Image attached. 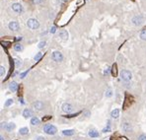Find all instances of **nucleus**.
Returning a JSON list of instances; mask_svg holds the SVG:
<instances>
[{"instance_id":"f8f14e48","label":"nucleus","mask_w":146,"mask_h":140,"mask_svg":"<svg viewBox=\"0 0 146 140\" xmlns=\"http://www.w3.org/2000/svg\"><path fill=\"white\" fill-rule=\"evenodd\" d=\"M30 123L33 126H38V125L41 124V119H39V117H37V116H33L31 118V121H30Z\"/></svg>"},{"instance_id":"4be33fe9","label":"nucleus","mask_w":146,"mask_h":140,"mask_svg":"<svg viewBox=\"0 0 146 140\" xmlns=\"http://www.w3.org/2000/svg\"><path fill=\"white\" fill-rule=\"evenodd\" d=\"M14 49L16 50V51H18V52H20V51H21L22 49H23V45L21 44V43H16L15 45H14Z\"/></svg>"},{"instance_id":"4c0bfd02","label":"nucleus","mask_w":146,"mask_h":140,"mask_svg":"<svg viewBox=\"0 0 146 140\" xmlns=\"http://www.w3.org/2000/svg\"><path fill=\"white\" fill-rule=\"evenodd\" d=\"M0 140H5V137L3 135H0Z\"/></svg>"},{"instance_id":"bb28decb","label":"nucleus","mask_w":146,"mask_h":140,"mask_svg":"<svg viewBox=\"0 0 146 140\" xmlns=\"http://www.w3.org/2000/svg\"><path fill=\"white\" fill-rule=\"evenodd\" d=\"M112 74L114 76H117V65L114 64L112 65Z\"/></svg>"},{"instance_id":"473e14b6","label":"nucleus","mask_w":146,"mask_h":140,"mask_svg":"<svg viewBox=\"0 0 146 140\" xmlns=\"http://www.w3.org/2000/svg\"><path fill=\"white\" fill-rule=\"evenodd\" d=\"M80 112H77V114H72V115H69V116H64L65 117H67V118H70V117H74V116H76L77 115H79Z\"/></svg>"},{"instance_id":"c756f323","label":"nucleus","mask_w":146,"mask_h":140,"mask_svg":"<svg viewBox=\"0 0 146 140\" xmlns=\"http://www.w3.org/2000/svg\"><path fill=\"white\" fill-rule=\"evenodd\" d=\"M45 44H46V43L44 41V42H39V48H44L45 46Z\"/></svg>"},{"instance_id":"6ab92c4d","label":"nucleus","mask_w":146,"mask_h":140,"mask_svg":"<svg viewBox=\"0 0 146 140\" xmlns=\"http://www.w3.org/2000/svg\"><path fill=\"white\" fill-rule=\"evenodd\" d=\"M16 128V124L14 123V122H8V124H7V127H6V131L7 132H11V131H13Z\"/></svg>"},{"instance_id":"f704fd0d","label":"nucleus","mask_w":146,"mask_h":140,"mask_svg":"<svg viewBox=\"0 0 146 140\" xmlns=\"http://www.w3.org/2000/svg\"><path fill=\"white\" fill-rule=\"evenodd\" d=\"M28 74V71H26V72H24V73H22V74L21 75H20V76H21V78H24L26 75H27Z\"/></svg>"},{"instance_id":"4468645a","label":"nucleus","mask_w":146,"mask_h":140,"mask_svg":"<svg viewBox=\"0 0 146 140\" xmlns=\"http://www.w3.org/2000/svg\"><path fill=\"white\" fill-rule=\"evenodd\" d=\"M142 21H143V19H142L141 16H136V17H133V18H132V23H133L135 26L141 25V24H142Z\"/></svg>"},{"instance_id":"0eeeda50","label":"nucleus","mask_w":146,"mask_h":140,"mask_svg":"<svg viewBox=\"0 0 146 140\" xmlns=\"http://www.w3.org/2000/svg\"><path fill=\"white\" fill-rule=\"evenodd\" d=\"M51 58L52 60H54L56 62H60L63 60V55L60 51H54L51 54Z\"/></svg>"},{"instance_id":"9d476101","label":"nucleus","mask_w":146,"mask_h":140,"mask_svg":"<svg viewBox=\"0 0 146 140\" xmlns=\"http://www.w3.org/2000/svg\"><path fill=\"white\" fill-rule=\"evenodd\" d=\"M12 9H13V11H15L16 13H18V14L22 13V11H23V7H22V5L20 4V3H15V4H13V5H12Z\"/></svg>"},{"instance_id":"f03ea898","label":"nucleus","mask_w":146,"mask_h":140,"mask_svg":"<svg viewBox=\"0 0 146 140\" xmlns=\"http://www.w3.org/2000/svg\"><path fill=\"white\" fill-rule=\"evenodd\" d=\"M121 79L122 80L123 82H129L130 80L132 79V74H131V72L130 71H128V70H127V69H123V70H122L121 71Z\"/></svg>"},{"instance_id":"7c9ffc66","label":"nucleus","mask_w":146,"mask_h":140,"mask_svg":"<svg viewBox=\"0 0 146 140\" xmlns=\"http://www.w3.org/2000/svg\"><path fill=\"white\" fill-rule=\"evenodd\" d=\"M137 140H146V134H140L138 136V138H137Z\"/></svg>"},{"instance_id":"72a5a7b5","label":"nucleus","mask_w":146,"mask_h":140,"mask_svg":"<svg viewBox=\"0 0 146 140\" xmlns=\"http://www.w3.org/2000/svg\"><path fill=\"white\" fill-rule=\"evenodd\" d=\"M35 140H45L44 136H38L37 138H35Z\"/></svg>"},{"instance_id":"e433bc0d","label":"nucleus","mask_w":146,"mask_h":140,"mask_svg":"<svg viewBox=\"0 0 146 140\" xmlns=\"http://www.w3.org/2000/svg\"><path fill=\"white\" fill-rule=\"evenodd\" d=\"M54 32H55V27H52L50 29V33H54Z\"/></svg>"},{"instance_id":"aec40b11","label":"nucleus","mask_w":146,"mask_h":140,"mask_svg":"<svg viewBox=\"0 0 146 140\" xmlns=\"http://www.w3.org/2000/svg\"><path fill=\"white\" fill-rule=\"evenodd\" d=\"M112 95H114V92H112V90L111 88H108L107 90H106V92H105V97L106 98L110 99V98L112 97Z\"/></svg>"},{"instance_id":"5701e85b","label":"nucleus","mask_w":146,"mask_h":140,"mask_svg":"<svg viewBox=\"0 0 146 140\" xmlns=\"http://www.w3.org/2000/svg\"><path fill=\"white\" fill-rule=\"evenodd\" d=\"M139 38H140L142 41H146V30H143L140 32V34H139Z\"/></svg>"},{"instance_id":"9b49d317","label":"nucleus","mask_w":146,"mask_h":140,"mask_svg":"<svg viewBox=\"0 0 146 140\" xmlns=\"http://www.w3.org/2000/svg\"><path fill=\"white\" fill-rule=\"evenodd\" d=\"M88 136L91 137V138H97V137L100 136V133H99V131L96 130V129H90L88 131Z\"/></svg>"},{"instance_id":"412c9836","label":"nucleus","mask_w":146,"mask_h":140,"mask_svg":"<svg viewBox=\"0 0 146 140\" xmlns=\"http://www.w3.org/2000/svg\"><path fill=\"white\" fill-rule=\"evenodd\" d=\"M13 103H14L13 99H7L6 100V102L4 103V106L5 108H9V106H11L13 105Z\"/></svg>"},{"instance_id":"20e7f679","label":"nucleus","mask_w":146,"mask_h":140,"mask_svg":"<svg viewBox=\"0 0 146 140\" xmlns=\"http://www.w3.org/2000/svg\"><path fill=\"white\" fill-rule=\"evenodd\" d=\"M27 26L31 30H37V29H39V23L36 19H29L27 21Z\"/></svg>"},{"instance_id":"c9c22d12","label":"nucleus","mask_w":146,"mask_h":140,"mask_svg":"<svg viewBox=\"0 0 146 140\" xmlns=\"http://www.w3.org/2000/svg\"><path fill=\"white\" fill-rule=\"evenodd\" d=\"M44 1V0H34V2L36 3V4H39V3H42Z\"/></svg>"},{"instance_id":"6e6552de","label":"nucleus","mask_w":146,"mask_h":140,"mask_svg":"<svg viewBox=\"0 0 146 140\" xmlns=\"http://www.w3.org/2000/svg\"><path fill=\"white\" fill-rule=\"evenodd\" d=\"M8 27H9V29H10L11 31H13V32H17V31L20 29L19 23H18V22H15V21L10 22L9 25H8Z\"/></svg>"},{"instance_id":"7ed1b4c3","label":"nucleus","mask_w":146,"mask_h":140,"mask_svg":"<svg viewBox=\"0 0 146 140\" xmlns=\"http://www.w3.org/2000/svg\"><path fill=\"white\" fill-rule=\"evenodd\" d=\"M122 129L125 132V133H129L133 130V126H132V123L130 121H125L122 123Z\"/></svg>"},{"instance_id":"ddd939ff","label":"nucleus","mask_w":146,"mask_h":140,"mask_svg":"<svg viewBox=\"0 0 146 140\" xmlns=\"http://www.w3.org/2000/svg\"><path fill=\"white\" fill-rule=\"evenodd\" d=\"M58 36H59V38L62 39V41H67V39H68V33H67V31H64V30L60 31L58 33Z\"/></svg>"},{"instance_id":"a878e982","label":"nucleus","mask_w":146,"mask_h":140,"mask_svg":"<svg viewBox=\"0 0 146 140\" xmlns=\"http://www.w3.org/2000/svg\"><path fill=\"white\" fill-rule=\"evenodd\" d=\"M0 75H1V77H4L5 75V67L3 65L0 66Z\"/></svg>"},{"instance_id":"b1692460","label":"nucleus","mask_w":146,"mask_h":140,"mask_svg":"<svg viewBox=\"0 0 146 140\" xmlns=\"http://www.w3.org/2000/svg\"><path fill=\"white\" fill-rule=\"evenodd\" d=\"M104 133H106V132H111L112 131V127H111V124H110V122L108 123V125L106 126V127H104L103 128V130H102Z\"/></svg>"},{"instance_id":"1a4fd4ad","label":"nucleus","mask_w":146,"mask_h":140,"mask_svg":"<svg viewBox=\"0 0 146 140\" xmlns=\"http://www.w3.org/2000/svg\"><path fill=\"white\" fill-rule=\"evenodd\" d=\"M22 116L24 118L28 119V118H32L33 117V112L30 109H24L23 112H22Z\"/></svg>"},{"instance_id":"f257e3e1","label":"nucleus","mask_w":146,"mask_h":140,"mask_svg":"<svg viewBox=\"0 0 146 140\" xmlns=\"http://www.w3.org/2000/svg\"><path fill=\"white\" fill-rule=\"evenodd\" d=\"M44 131L45 134L48 135H54L57 133V128L56 126H54V124H50V123H45L44 125Z\"/></svg>"},{"instance_id":"2eb2a0df","label":"nucleus","mask_w":146,"mask_h":140,"mask_svg":"<svg viewBox=\"0 0 146 140\" xmlns=\"http://www.w3.org/2000/svg\"><path fill=\"white\" fill-rule=\"evenodd\" d=\"M18 88H19V86H18V84H17L15 81H13V82H11V83L9 84V90H10L11 92H13V93L17 92Z\"/></svg>"},{"instance_id":"58836bf2","label":"nucleus","mask_w":146,"mask_h":140,"mask_svg":"<svg viewBox=\"0 0 146 140\" xmlns=\"http://www.w3.org/2000/svg\"><path fill=\"white\" fill-rule=\"evenodd\" d=\"M73 140H81V139H79V138H74Z\"/></svg>"},{"instance_id":"2f4dec72","label":"nucleus","mask_w":146,"mask_h":140,"mask_svg":"<svg viewBox=\"0 0 146 140\" xmlns=\"http://www.w3.org/2000/svg\"><path fill=\"white\" fill-rule=\"evenodd\" d=\"M110 73H111V68H110V67H107V68L105 69V71H104V74L108 76V75L110 74Z\"/></svg>"},{"instance_id":"393cba45","label":"nucleus","mask_w":146,"mask_h":140,"mask_svg":"<svg viewBox=\"0 0 146 140\" xmlns=\"http://www.w3.org/2000/svg\"><path fill=\"white\" fill-rule=\"evenodd\" d=\"M21 65H22L21 59L16 58V59H15V66H16V68H20V67H21Z\"/></svg>"},{"instance_id":"423d86ee","label":"nucleus","mask_w":146,"mask_h":140,"mask_svg":"<svg viewBox=\"0 0 146 140\" xmlns=\"http://www.w3.org/2000/svg\"><path fill=\"white\" fill-rule=\"evenodd\" d=\"M32 108L36 111H42L44 109V103L42 101H36L32 104Z\"/></svg>"},{"instance_id":"a211bd4d","label":"nucleus","mask_w":146,"mask_h":140,"mask_svg":"<svg viewBox=\"0 0 146 140\" xmlns=\"http://www.w3.org/2000/svg\"><path fill=\"white\" fill-rule=\"evenodd\" d=\"M111 116H112V118H114V119L118 118V116H119V110L118 109L112 110V112H111Z\"/></svg>"},{"instance_id":"dca6fc26","label":"nucleus","mask_w":146,"mask_h":140,"mask_svg":"<svg viewBox=\"0 0 146 140\" xmlns=\"http://www.w3.org/2000/svg\"><path fill=\"white\" fill-rule=\"evenodd\" d=\"M29 128L28 127H21L19 129V134L20 135H22V136H26V135H28L29 134Z\"/></svg>"},{"instance_id":"c85d7f7f","label":"nucleus","mask_w":146,"mask_h":140,"mask_svg":"<svg viewBox=\"0 0 146 140\" xmlns=\"http://www.w3.org/2000/svg\"><path fill=\"white\" fill-rule=\"evenodd\" d=\"M7 124H8V122H6V121H1V129L3 130V129H5L6 130V127H7Z\"/></svg>"},{"instance_id":"cd10ccee","label":"nucleus","mask_w":146,"mask_h":140,"mask_svg":"<svg viewBox=\"0 0 146 140\" xmlns=\"http://www.w3.org/2000/svg\"><path fill=\"white\" fill-rule=\"evenodd\" d=\"M42 56H43V53H42V52H38V53H37V55L35 56V60H36V61L39 60V59L42 58Z\"/></svg>"},{"instance_id":"39448f33","label":"nucleus","mask_w":146,"mask_h":140,"mask_svg":"<svg viewBox=\"0 0 146 140\" xmlns=\"http://www.w3.org/2000/svg\"><path fill=\"white\" fill-rule=\"evenodd\" d=\"M61 110H62L63 112H65V114L70 115L73 111V110H74V108H73V106L70 103H63L62 106H61Z\"/></svg>"},{"instance_id":"f3484780","label":"nucleus","mask_w":146,"mask_h":140,"mask_svg":"<svg viewBox=\"0 0 146 140\" xmlns=\"http://www.w3.org/2000/svg\"><path fill=\"white\" fill-rule=\"evenodd\" d=\"M62 134L65 136H72L75 134V130L74 129H65L62 131Z\"/></svg>"}]
</instances>
